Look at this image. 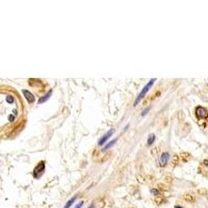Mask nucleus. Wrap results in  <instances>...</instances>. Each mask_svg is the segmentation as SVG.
Instances as JSON below:
<instances>
[{
	"label": "nucleus",
	"mask_w": 208,
	"mask_h": 208,
	"mask_svg": "<svg viewBox=\"0 0 208 208\" xmlns=\"http://www.w3.org/2000/svg\"><path fill=\"white\" fill-rule=\"evenodd\" d=\"M155 80H156L155 78L151 79L150 81L148 82L147 84L145 85V87H144V88H142V92H141V93L138 94V98H136V100L134 101V104H133V105H134V106H136V105H138V104L139 102H141L142 98H144V97L146 96V94H147L148 92H149V90H150V88L153 87V84H154V82H155Z\"/></svg>",
	"instance_id": "obj_1"
},
{
	"label": "nucleus",
	"mask_w": 208,
	"mask_h": 208,
	"mask_svg": "<svg viewBox=\"0 0 208 208\" xmlns=\"http://www.w3.org/2000/svg\"><path fill=\"white\" fill-rule=\"evenodd\" d=\"M45 169H46L45 161L38 162V165H35V168L34 169V172H32V176H34V179H40L44 175V173H45Z\"/></svg>",
	"instance_id": "obj_2"
},
{
	"label": "nucleus",
	"mask_w": 208,
	"mask_h": 208,
	"mask_svg": "<svg viewBox=\"0 0 208 208\" xmlns=\"http://www.w3.org/2000/svg\"><path fill=\"white\" fill-rule=\"evenodd\" d=\"M196 115L198 119H206L208 117V111L203 106H198L196 108Z\"/></svg>",
	"instance_id": "obj_3"
},
{
	"label": "nucleus",
	"mask_w": 208,
	"mask_h": 208,
	"mask_svg": "<svg viewBox=\"0 0 208 208\" xmlns=\"http://www.w3.org/2000/svg\"><path fill=\"white\" fill-rule=\"evenodd\" d=\"M114 133H115V129H111L109 131H107V132L105 133V134L102 136V138L99 139V142H98V145H99V146H103L106 142L108 141L109 138H111V135L114 134Z\"/></svg>",
	"instance_id": "obj_4"
},
{
	"label": "nucleus",
	"mask_w": 208,
	"mask_h": 208,
	"mask_svg": "<svg viewBox=\"0 0 208 208\" xmlns=\"http://www.w3.org/2000/svg\"><path fill=\"white\" fill-rule=\"evenodd\" d=\"M169 158H170V154L168 152H163L160 155V159H159V165L160 166H165L166 163L169 162Z\"/></svg>",
	"instance_id": "obj_5"
},
{
	"label": "nucleus",
	"mask_w": 208,
	"mask_h": 208,
	"mask_svg": "<svg viewBox=\"0 0 208 208\" xmlns=\"http://www.w3.org/2000/svg\"><path fill=\"white\" fill-rule=\"evenodd\" d=\"M22 93H23V95H24L25 99L27 100V102H28V103H34V102L35 98H34V94L30 93V92L27 91V90H23V91H22Z\"/></svg>",
	"instance_id": "obj_6"
},
{
	"label": "nucleus",
	"mask_w": 208,
	"mask_h": 208,
	"mask_svg": "<svg viewBox=\"0 0 208 208\" xmlns=\"http://www.w3.org/2000/svg\"><path fill=\"white\" fill-rule=\"evenodd\" d=\"M51 95H52V90H50V91H48V93H47L46 95L42 96V97L40 98V99H38V104H43V103H45L46 101H48L49 98L51 97Z\"/></svg>",
	"instance_id": "obj_7"
},
{
	"label": "nucleus",
	"mask_w": 208,
	"mask_h": 208,
	"mask_svg": "<svg viewBox=\"0 0 208 208\" xmlns=\"http://www.w3.org/2000/svg\"><path fill=\"white\" fill-rule=\"evenodd\" d=\"M76 199H77V196H74L73 198H71L69 201L67 202L66 204H65V206H64V208H70L71 206H72V204L73 203H75V201H76Z\"/></svg>",
	"instance_id": "obj_8"
},
{
	"label": "nucleus",
	"mask_w": 208,
	"mask_h": 208,
	"mask_svg": "<svg viewBox=\"0 0 208 208\" xmlns=\"http://www.w3.org/2000/svg\"><path fill=\"white\" fill-rule=\"evenodd\" d=\"M155 142V134H150L149 138H148V141H147V145L148 146H152L153 142Z\"/></svg>",
	"instance_id": "obj_9"
},
{
	"label": "nucleus",
	"mask_w": 208,
	"mask_h": 208,
	"mask_svg": "<svg viewBox=\"0 0 208 208\" xmlns=\"http://www.w3.org/2000/svg\"><path fill=\"white\" fill-rule=\"evenodd\" d=\"M115 142H117V139H112V141H111V142H107V144H106V146H105V147H104V149H108V148L112 147V145H114Z\"/></svg>",
	"instance_id": "obj_10"
},
{
	"label": "nucleus",
	"mask_w": 208,
	"mask_h": 208,
	"mask_svg": "<svg viewBox=\"0 0 208 208\" xmlns=\"http://www.w3.org/2000/svg\"><path fill=\"white\" fill-rule=\"evenodd\" d=\"M183 198H184V200H186V201H188V202H192V201H194V200H195V198L192 197V196L191 197V195H185Z\"/></svg>",
	"instance_id": "obj_11"
},
{
	"label": "nucleus",
	"mask_w": 208,
	"mask_h": 208,
	"mask_svg": "<svg viewBox=\"0 0 208 208\" xmlns=\"http://www.w3.org/2000/svg\"><path fill=\"white\" fill-rule=\"evenodd\" d=\"M151 109V106H147V107H146L144 111H142V115H146L148 114V111H149Z\"/></svg>",
	"instance_id": "obj_12"
},
{
	"label": "nucleus",
	"mask_w": 208,
	"mask_h": 208,
	"mask_svg": "<svg viewBox=\"0 0 208 208\" xmlns=\"http://www.w3.org/2000/svg\"><path fill=\"white\" fill-rule=\"evenodd\" d=\"M151 194H153L154 196H158L159 195V191L156 188H152L151 189Z\"/></svg>",
	"instance_id": "obj_13"
},
{
	"label": "nucleus",
	"mask_w": 208,
	"mask_h": 208,
	"mask_svg": "<svg viewBox=\"0 0 208 208\" xmlns=\"http://www.w3.org/2000/svg\"><path fill=\"white\" fill-rule=\"evenodd\" d=\"M82 205H83V202L81 201V202H79L78 204H76V205H75V207H74V208H81V207H82Z\"/></svg>",
	"instance_id": "obj_14"
},
{
	"label": "nucleus",
	"mask_w": 208,
	"mask_h": 208,
	"mask_svg": "<svg viewBox=\"0 0 208 208\" xmlns=\"http://www.w3.org/2000/svg\"><path fill=\"white\" fill-rule=\"evenodd\" d=\"M174 208H183V207H181V206H178V205H177V206H175Z\"/></svg>",
	"instance_id": "obj_15"
},
{
	"label": "nucleus",
	"mask_w": 208,
	"mask_h": 208,
	"mask_svg": "<svg viewBox=\"0 0 208 208\" xmlns=\"http://www.w3.org/2000/svg\"><path fill=\"white\" fill-rule=\"evenodd\" d=\"M88 208H95L94 205H91V206H88Z\"/></svg>",
	"instance_id": "obj_16"
}]
</instances>
